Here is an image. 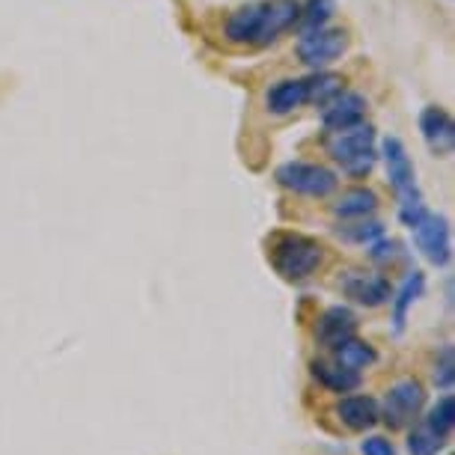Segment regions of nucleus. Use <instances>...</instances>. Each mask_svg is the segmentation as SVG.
I'll use <instances>...</instances> for the list:
<instances>
[{
  "label": "nucleus",
  "instance_id": "nucleus-18",
  "mask_svg": "<svg viewBox=\"0 0 455 455\" xmlns=\"http://www.w3.org/2000/svg\"><path fill=\"white\" fill-rule=\"evenodd\" d=\"M333 360L342 366H348V369H363L369 363H375V351L366 346V342H360V339H346L342 346L333 348Z\"/></svg>",
  "mask_w": 455,
  "mask_h": 455
},
{
  "label": "nucleus",
  "instance_id": "nucleus-16",
  "mask_svg": "<svg viewBox=\"0 0 455 455\" xmlns=\"http://www.w3.org/2000/svg\"><path fill=\"white\" fill-rule=\"evenodd\" d=\"M423 289H426V277L419 271H414L405 283H402V289L396 291V298H393V328H396V333L405 331L408 310H411V304L423 295Z\"/></svg>",
  "mask_w": 455,
  "mask_h": 455
},
{
  "label": "nucleus",
  "instance_id": "nucleus-9",
  "mask_svg": "<svg viewBox=\"0 0 455 455\" xmlns=\"http://www.w3.org/2000/svg\"><path fill=\"white\" fill-rule=\"evenodd\" d=\"M419 132H423V140L435 156L443 158L455 149V123L443 108L428 105L419 114Z\"/></svg>",
  "mask_w": 455,
  "mask_h": 455
},
{
  "label": "nucleus",
  "instance_id": "nucleus-6",
  "mask_svg": "<svg viewBox=\"0 0 455 455\" xmlns=\"http://www.w3.org/2000/svg\"><path fill=\"white\" fill-rule=\"evenodd\" d=\"M277 182L304 196H328L337 191L333 170L322 164H304V161H289V164L277 167Z\"/></svg>",
  "mask_w": 455,
  "mask_h": 455
},
{
  "label": "nucleus",
  "instance_id": "nucleus-14",
  "mask_svg": "<svg viewBox=\"0 0 455 455\" xmlns=\"http://www.w3.org/2000/svg\"><path fill=\"white\" fill-rule=\"evenodd\" d=\"M265 101H268L271 114H277V116H286V114H291V110H298L307 101V84H304V78H286V81L274 84Z\"/></svg>",
  "mask_w": 455,
  "mask_h": 455
},
{
  "label": "nucleus",
  "instance_id": "nucleus-3",
  "mask_svg": "<svg viewBox=\"0 0 455 455\" xmlns=\"http://www.w3.org/2000/svg\"><path fill=\"white\" fill-rule=\"evenodd\" d=\"M328 152L348 176H366L375 167V128L369 123H355L339 128V132H331Z\"/></svg>",
  "mask_w": 455,
  "mask_h": 455
},
{
  "label": "nucleus",
  "instance_id": "nucleus-23",
  "mask_svg": "<svg viewBox=\"0 0 455 455\" xmlns=\"http://www.w3.org/2000/svg\"><path fill=\"white\" fill-rule=\"evenodd\" d=\"M333 15V0H310V4L300 10V19H304L307 28H322Z\"/></svg>",
  "mask_w": 455,
  "mask_h": 455
},
{
  "label": "nucleus",
  "instance_id": "nucleus-19",
  "mask_svg": "<svg viewBox=\"0 0 455 455\" xmlns=\"http://www.w3.org/2000/svg\"><path fill=\"white\" fill-rule=\"evenodd\" d=\"M304 84H307V101H315V105H328L342 90V78L331 72H315L313 78H304Z\"/></svg>",
  "mask_w": 455,
  "mask_h": 455
},
{
  "label": "nucleus",
  "instance_id": "nucleus-13",
  "mask_svg": "<svg viewBox=\"0 0 455 455\" xmlns=\"http://www.w3.org/2000/svg\"><path fill=\"white\" fill-rule=\"evenodd\" d=\"M310 369H313L315 381H319L322 387L333 390V393H351V390L360 387L357 369L342 366V363H337V360H333V363H328V360H313Z\"/></svg>",
  "mask_w": 455,
  "mask_h": 455
},
{
  "label": "nucleus",
  "instance_id": "nucleus-10",
  "mask_svg": "<svg viewBox=\"0 0 455 455\" xmlns=\"http://www.w3.org/2000/svg\"><path fill=\"white\" fill-rule=\"evenodd\" d=\"M322 123L328 132H339V128H348L355 123H363L366 114V99L360 92H346L339 90L328 105H322Z\"/></svg>",
  "mask_w": 455,
  "mask_h": 455
},
{
  "label": "nucleus",
  "instance_id": "nucleus-21",
  "mask_svg": "<svg viewBox=\"0 0 455 455\" xmlns=\"http://www.w3.org/2000/svg\"><path fill=\"white\" fill-rule=\"evenodd\" d=\"M446 437H441L437 432H432V428H426V426H419L411 432L408 437V450L411 455H437L441 452V446H443Z\"/></svg>",
  "mask_w": 455,
  "mask_h": 455
},
{
  "label": "nucleus",
  "instance_id": "nucleus-20",
  "mask_svg": "<svg viewBox=\"0 0 455 455\" xmlns=\"http://www.w3.org/2000/svg\"><path fill=\"white\" fill-rule=\"evenodd\" d=\"M337 235L355 244H372L384 235V227L378 220H360V223H351V227H339Z\"/></svg>",
  "mask_w": 455,
  "mask_h": 455
},
{
  "label": "nucleus",
  "instance_id": "nucleus-22",
  "mask_svg": "<svg viewBox=\"0 0 455 455\" xmlns=\"http://www.w3.org/2000/svg\"><path fill=\"white\" fill-rule=\"evenodd\" d=\"M452 396H443L437 405L432 408V414L426 417V428H432V432H437L441 437H450V432H452Z\"/></svg>",
  "mask_w": 455,
  "mask_h": 455
},
{
  "label": "nucleus",
  "instance_id": "nucleus-4",
  "mask_svg": "<svg viewBox=\"0 0 455 455\" xmlns=\"http://www.w3.org/2000/svg\"><path fill=\"white\" fill-rule=\"evenodd\" d=\"M271 265L283 280H307L322 265V244L298 233H283L271 242Z\"/></svg>",
  "mask_w": 455,
  "mask_h": 455
},
{
  "label": "nucleus",
  "instance_id": "nucleus-17",
  "mask_svg": "<svg viewBox=\"0 0 455 455\" xmlns=\"http://www.w3.org/2000/svg\"><path fill=\"white\" fill-rule=\"evenodd\" d=\"M378 209V196L369 188H351L333 203V214L337 218H366Z\"/></svg>",
  "mask_w": 455,
  "mask_h": 455
},
{
  "label": "nucleus",
  "instance_id": "nucleus-25",
  "mask_svg": "<svg viewBox=\"0 0 455 455\" xmlns=\"http://www.w3.org/2000/svg\"><path fill=\"white\" fill-rule=\"evenodd\" d=\"M396 251H399V244L396 242H387V238H378V242H372L369 244V256H372L375 262H387V259H393L396 256Z\"/></svg>",
  "mask_w": 455,
  "mask_h": 455
},
{
  "label": "nucleus",
  "instance_id": "nucleus-24",
  "mask_svg": "<svg viewBox=\"0 0 455 455\" xmlns=\"http://www.w3.org/2000/svg\"><path fill=\"white\" fill-rule=\"evenodd\" d=\"M452 348L446 346L443 348V355H441V363H437V369H435V384L437 387H443V390H450L452 387Z\"/></svg>",
  "mask_w": 455,
  "mask_h": 455
},
{
  "label": "nucleus",
  "instance_id": "nucleus-11",
  "mask_svg": "<svg viewBox=\"0 0 455 455\" xmlns=\"http://www.w3.org/2000/svg\"><path fill=\"white\" fill-rule=\"evenodd\" d=\"M342 291H346L351 300L366 304V307H381L393 298L387 280L378 277V274H360V271H348L346 277H342Z\"/></svg>",
  "mask_w": 455,
  "mask_h": 455
},
{
  "label": "nucleus",
  "instance_id": "nucleus-26",
  "mask_svg": "<svg viewBox=\"0 0 455 455\" xmlns=\"http://www.w3.org/2000/svg\"><path fill=\"white\" fill-rule=\"evenodd\" d=\"M363 455H396V450L387 437H369L363 441Z\"/></svg>",
  "mask_w": 455,
  "mask_h": 455
},
{
  "label": "nucleus",
  "instance_id": "nucleus-7",
  "mask_svg": "<svg viewBox=\"0 0 455 455\" xmlns=\"http://www.w3.org/2000/svg\"><path fill=\"white\" fill-rule=\"evenodd\" d=\"M414 242L423 251V256L432 265H446L452 256V242H450V223L441 214L426 212L414 227Z\"/></svg>",
  "mask_w": 455,
  "mask_h": 455
},
{
  "label": "nucleus",
  "instance_id": "nucleus-5",
  "mask_svg": "<svg viewBox=\"0 0 455 455\" xmlns=\"http://www.w3.org/2000/svg\"><path fill=\"white\" fill-rule=\"evenodd\" d=\"M348 48V33L342 28H307L298 39V57L300 63L313 66V68H324L331 66L333 60L346 54Z\"/></svg>",
  "mask_w": 455,
  "mask_h": 455
},
{
  "label": "nucleus",
  "instance_id": "nucleus-15",
  "mask_svg": "<svg viewBox=\"0 0 455 455\" xmlns=\"http://www.w3.org/2000/svg\"><path fill=\"white\" fill-rule=\"evenodd\" d=\"M337 417L348 428H355V432H363V428H372L381 414H378L375 399H369V396H348V399H342L339 405H337Z\"/></svg>",
  "mask_w": 455,
  "mask_h": 455
},
{
  "label": "nucleus",
  "instance_id": "nucleus-2",
  "mask_svg": "<svg viewBox=\"0 0 455 455\" xmlns=\"http://www.w3.org/2000/svg\"><path fill=\"white\" fill-rule=\"evenodd\" d=\"M381 152H384V164H387L390 185L396 188V194H399V218L405 227H414L428 209L423 203V194H419V188H417V173L408 158L405 143H402L399 137H384Z\"/></svg>",
  "mask_w": 455,
  "mask_h": 455
},
{
  "label": "nucleus",
  "instance_id": "nucleus-1",
  "mask_svg": "<svg viewBox=\"0 0 455 455\" xmlns=\"http://www.w3.org/2000/svg\"><path fill=\"white\" fill-rule=\"evenodd\" d=\"M300 19V6L295 0H262L247 4L227 19L223 36L233 45H268L286 33Z\"/></svg>",
  "mask_w": 455,
  "mask_h": 455
},
{
  "label": "nucleus",
  "instance_id": "nucleus-12",
  "mask_svg": "<svg viewBox=\"0 0 455 455\" xmlns=\"http://www.w3.org/2000/svg\"><path fill=\"white\" fill-rule=\"evenodd\" d=\"M355 331H357V315L346 310V307H331L319 319V324H315V337H319L324 348L342 346L346 339L355 337Z\"/></svg>",
  "mask_w": 455,
  "mask_h": 455
},
{
  "label": "nucleus",
  "instance_id": "nucleus-8",
  "mask_svg": "<svg viewBox=\"0 0 455 455\" xmlns=\"http://www.w3.org/2000/svg\"><path fill=\"white\" fill-rule=\"evenodd\" d=\"M426 393L417 381H399L393 384L387 399H384V423L390 428H405L411 419L423 408Z\"/></svg>",
  "mask_w": 455,
  "mask_h": 455
}]
</instances>
